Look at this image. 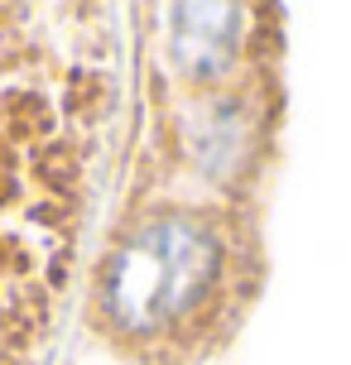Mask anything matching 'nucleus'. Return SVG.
Listing matches in <instances>:
<instances>
[{"label":"nucleus","instance_id":"nucleus-1","mask_svg":"<svg viewBox=\"0 0 351 365\" xmlns=\"http://www.w3.org/2000/svg\"><path fill=\"white\" fill-rule=\"evenodd\" d=\"M222 274V245L212 226L183 212L135 226L101 274V303L121 331L149 336L183 322Z\"/></svg>","mask_w":351,"mask_h":365},{"label":"nucleus","instance_id":"nucleus-2","mask_svg":"<svg viewBox=\"0 0 351 365\" xmlns=\"http://www.w3.org/2000/svg\"><path fill=\"white\" fill-rule=\"evenodd\" d=\"M240 29H245V10L240 5H178L173 10V63L188 77H217L231 68L240 48Z\"/></svg>","mask_w":351,"mask_h":365},{"label":"nucleus","instance_id":"nucleus-3","mask_svg":"<svg viewBox=\"0 0 351 365\" xmlns=\"http://www.w3.org/2000/svg\"><path fill=\"white\" fill-rule=\"evenodd\" d=\"M188 145L198 154V164L212 173H231L240 164V149H245V125H240V110L231 101H207L193 110L188 120Z\"/></svg>","mask_w":351,"mask_h":365}]
</instances>
